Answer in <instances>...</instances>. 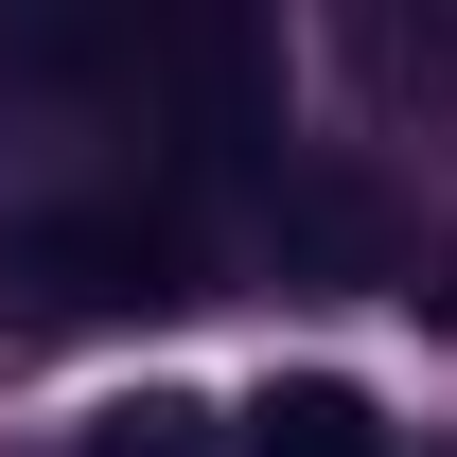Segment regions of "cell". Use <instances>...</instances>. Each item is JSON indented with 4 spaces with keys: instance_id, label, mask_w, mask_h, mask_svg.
Returning <instances> with one entry per match:
<instances>
[{
    "instance_id": "3",
    "label": "cell",
    "mask_w": 457,
    "mask_h": 457,
    "mask_svg": "<svg viewBox=\"0 0 457 457\" xmlns=\"http://www.w3.org/2000/svg\"><path fill=\"white\" fill-rule=\"evenodd\" d=\"M71 457H228V422H212L194 387H123V404H88Z\"/></svg>"
},
{
    "instance_id": "2",
    "label": "cell",
    "mask_w": 457,
    "mask_h": 457,
    "mask_svg": "<svg viewBox=\"0 0 457 457\" xmlns=\"http://www.w3.org/2000/svg\"><path fill=\"white\" fill-rule=\"evenodd\" d=\"M246 457H387V422H370V387L299 370V387H264V404H246Z\"/></svg>"
},
{
    "instance_id": "1",
    "label": "cell",
    "mask_w": 457,
    "mask_h": 457,
    "mask_svg": "<svg viewBox=\"0 0 457 457\" xmlns=\"http://www.w3.org/2000/svg\"><path fill=\"white\" fill-rule=\"evenodd\" d=\"M54 282L71 299H194V228L176 212H71L54 228Z\"/></svg>"
}]
</instances>
